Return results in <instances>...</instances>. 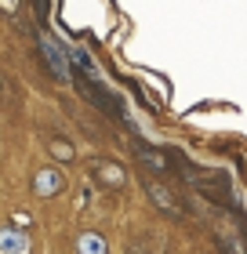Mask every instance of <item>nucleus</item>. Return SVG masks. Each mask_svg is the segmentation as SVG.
Here are the masks:
<instances>
[{
	"instance_id": "nucleus-1",
	"label": "nucleus",
	"mask_w": 247,
	"mask_h": 254,
	"mask_svg": "<svg viewBox=\"0 0 247 254\" xmlns=\"http://www.w3.org/2000/svg\"><path fill=\"white\" fill-rule=\"evenodd\" d=\"M146 192L153 196V200H157V207H160V211H167V214H182V207L174 203L171 189H167V186H160L157 178H146Z\"/></svg>"
},
{
	"instance_id": "nucleus-2",
	"label": "nucleus",
	"mask_w": 247,
	"mask_h": 254,
	"mask_svg": "<svg viewBox=\"0 0 247 254\" xmlns=\"http://www.w3.org/2000/svg\"><path fill=\"white\" fill-rule=\"evenodd\" d=\"M0 254H29V236L18 229H0Z\"/></svg>"
},
{
	"instance_id": "nucleus-3",
	"label": "nucleus",
	"mask_w": 247,
	"mask_h": 254,
	"mask_svg": "<svg viewBox=\"0 0 247 254\" xmlns=\"http://www.w3.org/2000/svg\"><path fill=\"white\" fill-rule=\"evenodd\" d=\"M80 87H84V95H87L91 102H98L102 109H109V113H116V117H120V102H116L113 95H105V91H102V84H91V80H84V76H80Z\"/></svg>"
},
{
	"instance_id": "nucleus-4",
	"label": "nucleus",
	"mask_w": 247,
	"mask_h": 254,
	"mask_svg": "<svg viewBox=\"0 0 247 254\" xmlns=\"http://www.w3.org/2000/svg\"><path fill=\"white\" fill-rule=\"evenodd\" d=\"M58 189H62V175H58V171H40L37 178H33V192L37 196H55Z\"/></svg>"
},
{
	"instance_id": "nucleus-5",
	"label": "nucleus",
	"mask_w": 247,
	"mask_h": 254,
	"mask_svg": "<svg viewBox=\"0 0 247 254\" xmlns=\"http://www.w3.org/2000/svg\"><path fill=\"white\" fill-rule=\"evenodd\" d=\"M40 48H44V55H48V62H51V73H55V76H69V62H66V55L58 51V44L44 37Z\"/></svg>"
},
{
	"instance_id": "nucleus-6",
	"label": "nucleus",
	"mask_w": 247,
	"mask_h": 254,
	"mask_svg": "<svg viewBox=\"0 0 247 254\" xmlns=\"http://www.w3.org/2000/svg\"><path fill=\"white\" fill-rule=\"evenodd\" d=\"M77 251L80 254H105V240L98 233H84V236H80V244H77Z\"/></svg>"
},
{
	"instance_id": "nucleus-7",
	"label": "nucleus",
	"mask_w": 247,
	"mask_h": 254,
	"mask_svg": "<svg viewBox=\"0 0 247 254\" xmlns=\"http://www.w3.org/2000/svg\"><path fill=\"white\" fill-rule=\"evenodd\" d=\"M98 178L105 182V186H120V182H124V171L113 167V164H98Z\"/></svg>"
},
{
	"instance_id": "nucleus-8",
	"label": "nucleus",
	"mask_w": 247,
	"mask_h": 254,
	"mask_svg": "<svg viewBox=\"0 0 247 254\" xmlns=\"http://www.w3.org/2000/svg\"><path fill=\"white\" fill-rule=\"evenodd\" d=\"M138 156H142L146 164H153L157 171H167V167H171V160L164 156V153H153V149H138Z\"/></svg>"
},
{
	"instance_id": "nucleus-9",
	"label": "nucleus",
	"mask_w": 247,
	"mask_h": 254,
	"mask_svg": "<svg viewBox=\"0 0 247 254\" xmlns=\"http://www.w3.org/2000/svg\"><path fill=\"white\" fill-rule=\"evenodd\" d=\"M73 62H77L80 69H84V73H91V76H98V65L91 62V59H87V51H73Z\"/></svg>"
},
{
	"instance_id": "nucleus-10",
	"label": "nucleus",
	"mask_w": 247,
	"mask_h": 254,
	"mask_svg": "<svg viewBox=\"0 0 247 254\" xmlns=\"http://www.w3.org/2000/svg\"><path fill=\"white\" fill-rule=\"evenodd\" d=\"M51 149H55V156H62V160H69V156H73V149H69L66 142H55Z\"/></svg>"
}]
</instances>
